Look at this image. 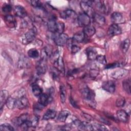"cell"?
I'll use <instances>...</instances> for the list:
<instances>
[{"label":"cell","mask_w":131,"mask_h":131,"mask_svg":"<svg viewBox=\"0 0 131 131\" xmlns=\"http://www.w3.org/2000/svg\"><path fill=\"white\" fill-rule=\"evenodd\" d=\"M54 65V67L55 69L58 70L59 72L63 74L64 72V63L63 61L62 58L61 57H59V58L53 63Z\"/></svg>","instance_id":"16"},{"label":"cell","mask_w":131,"mask_h":131,"mask_svg":"<svg viewBox=\"0 0 131 131\" xmlns=\"http://www.w3.org/2000/svg\"><path fill=\"white\" fill-rule=\"evenodd\" d=\"M71 128V126L69 124H67L65 125H63L61 127V130H70Z\"/></svg>","instance_id":"49"},{"label":"cell","mask_w":131,"mask_h":131,"mask_svg":"<svg viewBox=\"0 0 131 131\" xmlns=\"http://www.w3.org/2000/svg\"><path fill=\"white\" fill-rule=\"evenodd\" d=\"M35 36V32L32 29L28 31L24 34L23 37V42L25 44H28L34 40Z\"/></svg>","instance_id":"7"},{"label":"cell","mask_w":131,"mask_h":131,"mask_svg":"<svg viewBox=\"0 0 131 131\" xmlns=\"http://www.w3.org/2000/svg\"><path fill=\"white\" fill-rule=\"evenodd\" d=\"M96 8L102 13L104 14H107L110 12V7L108 4L106 3V2L104 1H93Z\"/></svg>","instance_id":"3"},{"label":"cell","mask_w":131,"mask_h":131,"mask_svg":"<svg viewBox=\"0 0 131 131\" xmlns=\"http://www.w3.org/2000/svg\"><path fill=\"white\" fill-rule=\"evenodd\" d=\"M85 36V35L84 32L83 31H80L74 34L72 38V40L75 42H81L84 40Z\"/></svg>","instance_id":"20"},{"label":"cell","mask_w":131,"mask_h":131,"mask_svg":"<svg viewBox=\"0 0 131 131\" xmlns=\"http://www.w3.org/2000/svg\"><path fill=\"white\" fill-rule=\"evenodd\" d=\"M111 18L112 22H113L114 24H117V25H118V24L122 23L124 21V19L122 15L120 13L117 12L113 13L111 15Z\"/></svg>","instance_id":"14"},{"label":"cell","mask_w":131,"mask_h":131,"mask_svg":"<svg viewBox=\"0 0 131 131\" xmlns=\"http://www.w3.org/2000/svg\"><path fill=\"white\" fill-rule=\"evenodd\" d=\"M86 54H87L88 59L89 60L96 59L98 55L97 54L96 51L94 49L92 48H90V49H88V50H86Z\"/></svg>","instance_id":"27"},{"label":"cell","mask_w":131,"mask_h":131,"mask_svg":"<svg viewBox=\"0 0 131 131\" xmlns=\"http://www.w3.org/2000/svg\"><path fill=\"white\" fill-rule=\"evenodd\" d=\"M122 32V30L120 27L117 24H113L108 29L107 34L110 36H113L114 35H118L121 34Z\"/></svg>","instance_id":"10"},{"label":"cell","mask_w":131,"mask_h":131,"mask_svg":"<svg viewBox=\"0 0 131 131\" xmlns=\"http://www.w3.org/2000/svg\"><path fill=\"white\" fill-rule=\"evenodd\" d=\"M32 90L33 95L36 97L39 96L42 93V90L41 88L37 84L33 85L32 87Z\"/></svg>","instance_id":"32"},{"label":"cell","mask_w":131,"mask_h":131,"mask_svg":"<svg viewBox=\"0 0 131 131\" xmlns=\"http://www.w3.org/2000/svg\"><path fill=\"white\" fill-rule=\"evenodd\" d=\"M118 119L123 122H126L128 120V114L124 110H119L117 112Z\"/></svg>","instance_id":"19"},{"label":"cell","mask_w":131,"mask_h":131,"mask_svg":"<svg viewBox=\"0 0 131 131\" xmlns=\"http://www.w3.org/2000/svg\"><path fill=\"white\" fill-rule=\"evenodd\" d=\"M70 115V113L68 111H62L59 113L57 117V120L60 122H64Z\"/></svg>","instance_id":"25"},{"label":"cell","mask_w":131,"mask_h":131,"mask_svg":"<svg viewBox=\"0 0 131 131\" xmlns=\"http://www.w3.org/2000/svg\"><path fill=\"white\" fill-rule=\"evenodd\" d=\"M56 23L55 19L54 18H52L50 19L48 22L47 26L48 30L52 32V33H56Z\"/></svg>","instance_id":"22"},{"label":"cell","mask_w":131,"mask_h":131,"mask_svg":"<svg viewBox=\"0 0 131 131\" xmlns=\"http://www.w3.org/2000/svg\"><path fill=\"white\" fill-rule=\"evenodd\" d=\"M125 99L123 97L118 98L116 101V105L118 107H122L125 104Z\"/></svg>","instance_id":"41"},{"label":"cell","mask_w":131,"mask_h":131,"mask_svg":"<svg viewBox=\"0 0 131 131\" xmlns=\"http://www.w3.org/2000/svg\"><path fill=\"white\" fill-rule=\"evenodd\" d=\"M52 97L50 96H48L46 94H41L39 96L38 102L43 106H45L49 103V102L51 101L50 99Z\"/></svg>","instance_id":"18"},{"label":"cell","mask_w":131,"mask_h":131,"mask_svg":"<svg viewBox=\"0 0 131 131\" xmlns=\"http://www.w3.org/2000/svg\"><path fill=\"white\" fill-rule=\"evenodd\" d=\"M122 86L127 94H130V80L129 78L125 79L122 82Z\"/></svg>","instance_id":"31"},{"label":"cell","mask_w":131,"mask_h":131,"mask_svg":"<svg viewBox=\"0 0 131 131\" xmlns=\"http://www.w3.org/2000/svg\"><path fill=\"white\" fill-rule=\"evenodd\" d=\"M95 21L100 25H103V24H104L105 22V18L102 16V15H101L100 14H99L98 13H95L94 15L93 16Z\"/></svg>","instance_id":"28"},{"label":"cell","mask_w":131,"mask_h":131,"mask_svg":"<svg viewBox=\"0 0 131 131\" xmlns=\"http://www.w3.org/2000/svg\"><path fill=\"white\" fill-rule=\"evenodd\" d=\"M77 23L79 26L85 27L91 24L90 17L84 13H81L77 16Z\"/></svg>","instance_id":"2"},{"label":"cell","mask_w":131,"mask_h":131,"mask_svg":"<svg viewBox=\"0 0 131 131\" xmlns=\"http://www.w3.org/2000/svg\"><path fill=\"white\" fill-rule=\"evenodd\" d=\"M29 104V101L25 96H23L16 98L15 107L18 109H23L26 108Z\"/></svg>","instance_id":"6"},{"label":"cell","mask_w":131,"mask_h":131,"mask_svg":"<svg viewBox=\"0 0 131 131\" xmlns=\"http://www.w3.org/2000/svg\"><path fill=\"white\" fill-rule=\"evenodd\" d=\"M12 10V7L10 5L5 4L2 7V11L4 13H9Z\"/></svg>","instance_id":"42"},{"label":"cell","mask_w":131,"mask_h":131,"mask_svg":"<svg viewBox=\"0 0 131 131\" xmlns=\"http://www.w3.org/2000/svg\"><path fill=\"white\" fill-rule=\"evenodd\" d=\"M64 29V24L61 21L57 22L56 23V33L60 34L63 33V32Z\"/></svg>","instance_id":"36"},{"label":"cell","mask_w":131,"mask_h":131,"mask_svg":"<svg viewBox=\"0 0 131 131\" xmlns=\"http://www.w3.org/2000/svg\"><path fill=\"white\" fill-rule=\"evenodd\" d=\"M16 101V99L12 97H9L7 100L6 102L7 107L10 110L13 109L14 107H15Z\"/></svg>","instance_id":"30"},{"label":"cell","mask_w":131,"mask_h":131,"mask_svg":"<svg viewBox=\"0 0 131 131\" xmlns=\"http://www.w3.org/2000/svg\"><path fill=\"white\" fill-rule=\"evenodd\" d=\"M28 55L32 58H36L39 56V52L37 49L32 48L28 51Z\"/></svg>","instance_id":"35"},{"label":"cell","mask_w":131,"mask_h":131,"mask_svg":"<svg viewBox=\"0 0 131 131\" xmlns=\"http://www.w3.org/2000/svg\"><path fill=\"white\" fill-rule=\"evenodd\" d=\"M14 13L15 15L20 18H24L27 15L26 9L21 6H16L14 7Z\"/></svg>","instance_id":"15"},{"label":"cell","mask_w":131,"mask_h":131,"mask_svg":"<svg viewBox=\"0 0 131 131\" xmlns=\"http://www.w3.org/2000/svg\"><path fill=\"white\" fill-rule=\"evenodd\" d=\"M96 59L97 61L101 64H105L106 63V59L105 56L102 55H97Z\"/></svg>","instance_id":"40"},{"label":"cell","mask_w":131,"mask_h":131,"mask_svg":"<svg viewBox=\"0 0 131 131\" xmlns=\"http://www.w3.org/2000/svg\"><path fill=\"white\" fill-rule=\"evenodd\" d=\"M128 73V70L124 69H121L113 72L111 74V77L116 79H121L127 76Z\"/></svg>","instance_id":"9"},{"label":"cell","mask_w":131,"mask_h":131,"mask_svg":"<svg viewBox=\"0 0 131 131\" xmlns=\"http://www.w3.org/2000/svg\"><path fill=\"white\" fill-rule=\"evenodd\" d=\"M69 40V37L67 34L61 33L58 34L54 38V41L55 43L59 46H63L67 43Z\"/></svg>","instance_id":"5"},{"label":"cell","mask_w":131,"mask_h":131,"mask_svg":"<svg viewBox=\"0 0 131 131\" xmlns=\"http://www.w3.org/2000/svg\"><path fill=\"white\" fill-rule=\"evenodd\" d=\"M69 98H70V99H69V100H70V103L71 104V105H72L73 107H75V108H78V105L77 104V103H76V102L75 101V100L73 99V98L71 97H70Z\"/></svg>","instance_id":"47"},{"label":"cell","mask_w":131,"mask_h":131,"mask_svg":"<svg viewBox=\"0 0 131 131\" xmlns=\"http://www.w3.org/2000/svg\"><path fill=\"white\" fill-rule=\"evenodd\" d=\"M82 115H83V117H84L85 119H86L88 120L91 121V120L93 119V118H92L90 115H88V114H86L83 113Z\"/></svg>","instance_id":"50"},{"label":"cell","mask_w":131,"mask_h":131,"mask_svg":"<svg viewBox=\"0 0 131 131\" xmlns=\"http://www.w3.org/2000/svg\"><path fill=\"white\" fill-rule=\"evenodd\" d=\"M31 122V125H32V127H36V126H37L38 122V118L36 116H34L32 120H30Z\"/></svg>","instance_id":"45"},{"label":"cell","mask_w":131,"mask_h":131,"mask_svg":"<svg viewBox=\"0 0 131 131\" xmlns=\"http://www.w3.org/2000/svg\"><path fill=\"white\" fill-rule=\"evenodd\" d=\"M30 65V62L29 60L26 57H21L18 61V66L19 68H28Z\"/></svg>","instance_id":"21"},{"label":"cell","mask_w":131,"mask_h":131,"mask_svg":"<svg viewBox=\"0 0 131 131\" xmlns=\"http://www.w3.org/2000/svg\"><path fill=\"white\" fill-rule=\"evenodd\" d=\"M4 20L9 28H12L15 27L16 25V21L14 17L11 15H6L4 16Z\"/></svg>","instance_id":"13"},{"label":"cell","mask_w":131,"mask_h":131,"mask_svg":"<svg viewBox=\"0 0 131 131\" xmlns=\"http://www.w3.org/2000/svg\"><path fill=\"white\" fill-rule=\"evenodd\" d=\"M83 32H84L85 36L88 37H91L95 33L96 30L93 26L89 25L84 28Z\"/></svg>","instance_id":"24"},{"label":"cell","mask_w":131,"mask_h":131,"mask_svg":"<svg viewBox=\"0 0 131 131\" xmlns=\"http://www.w3.org/2000/svg\"><path fill=\"white\" fill-rule=\"evenodd\" d=\"M61 17L64 19H74L77 17L76 13L71 9H67L61 12L60 14Z\"/></svg>","instance_id":"11"},{"label":"cell","mask_w":131,"mask_h":131,"mask_svg":"<svg viewBox=\"0 0 131 131\" xmlns=\"http://www.w3.org/2000/svg\"><path fill=\"white\" fill-rule=\"evenodd\" d=\"M129 45H130V41L128 38L125 39L122 42L121 49H122V52L124 53H126L127 52L128 48L129 47Z\"/></svg>","instance_id":"33"},{"label":"cell","mask_w":131,"mask_h":131,"mask_svg":"<svg viewBox=\"0 0 131 131\" xmlns=\"http://www.w3.org/2000/svg\"><path fill=\"white\" fill-rule=\"evenodd\" d=\"M71 52L73 54H75L77 53L78 51H79V50H80V48L76 45H72L71 46Z\"/></svg>","instance_id":"44"},{"label":"cell","mask_w":131,"mask_h":131,"mask_svg":"<svg viewBox=\"0 0 131 131\" xmlns=\"http://www.w3.org/2000/svg\"><path fill=\"white\" fill-rule=\"evenodd\" d=\"M47 60L40 59L36 66V71L38 74H43L47 70Z\"/></svg>","instance_id":"12"},{"label":"cell","mask_w":131,"mask_h":131,"mask_svg":"<svg viewBox=\"0 0 131 131\" xmlns=\"http://www.w3.org/2000/svg\"><path fill=\"white\" fill-rule=\"evenodd\" d=\"M60 97L61 102L64 103L66 99V90L63 85H60Z\"/></svg>","instance_id":"34"},{"label":"cell","mask_w":131,"mask_h":131,"mask_svg":"<svg viewBox=\"0 0 131 131\" xmlns=\"http://www.w3.org/2000/svg\"><path fill=\"white\" fill-rule=\"evenodd\" d=\"M102 88L105 91L110 93H113L115 91L116 84L113 81L108 80L105 81L102 83Z\"/></svg>","instance_id":"8"},{"label":"cell","mask_w":131,"mask_h":131,"mask_svg":"<svg viewBox=\"0 0 131 131\" xmlns=\"http://www.w3.org/2000/svg\"><path fill=\"white\" fill-rule=\"evenodd\" d=\"M27 120H28V115L26 114H23L15 119V123L17 125L21 126Z\"/></svg>","instance_id":"26"},{"label":"cell","mask_w":131,"mask_h":131,"mask_svg":"<svg viewBox=\"0 0 131 131\" xmlns=\"http://www.w3.org/2000/svg\"><path fill=\"white\" fill-rule=\"evenodd\" d=\"M92 1H82L80 3V7L83 13L90 17H93L95 14L94 10L92 7Z\"/></svg>","instance_id":"1"},{"label":"cell","mask_w":131,"mask_h":131,"mask_svg":"<svg viewBox=\"0 0 131 131\" xmlns=\"http://www.w3.org/2000/svg\"><path fill=\"white\" fill-rule=\"evenodd\" d=\"M98 71L95 69H93L90 71V75L93 77H96L98 75Z\"/></svg>","instance_id":"48"},{"label":"cell","mask_w":131,"mask_h":131,"mask_svg":"<svg viewBox=\"0 0 131 131\" xmlns=\"http://www.w3.org/2000/svg\"><path fill=\"white\" fill-rule=\"evenodd\" d=\"M80 91L81 95L84 99L89 101H92L93 100L95 96L94 93L86 85L82 86Z\"/></svg>","instance_id":"4"},{"label":"cell","mask_w":131,"mask_h":131,"mask_svg":"<svg viewBox=\"0 0 131 131\" xmlns=\"http://www.w3.org/2000/svg\"><path fill=\"white\" fill-rule=\"evenodd\" d=\"M59 57H60L59 54L57 51H55L53 53H52V54L50 56V60L51 62L52 63L55 62L59 58Z\"/></svg>","instance_id":"39"},{"label":"cell","mask_w":131,"mask_h":131,"mask_svg":"<svg viewBox=\"0 0 131 131\" xmlns=\"http://www.w3.org/2000/svg\"><path fill=\"white\" fill-rule=\"evenodd\" d=\"M0 129L1 130H7V131H12L14 130L13 127L9 124H3L0 126Z\"/></svg>","instance_id":"37"},{"label":"cell","mask_w":131,"mask_h":131,"mask_svg":"<svg viewBox=\"0 0 131 131\" xmlns=\"http://www.w3.org/2000/svg\"><path fill=\"white\" fill-rule=\"evenodd\" d=\"M119 66V63L118 62H115L113 63H111L106 66V69H111V68H115L118 67Z\"/></svg>","instance_id":"46"},{"label":"cell","mask_w":131,"mask_h":131,"mask_svg":"<svg viewBox=\"0 0 131 131\" xmlns=\"http://www.w3.org/2000/svg\"><path fill=\"white\" fill-rule=\"evenodd\" d=\"M8 92L7 90H2L0 94V110L1 113L2 112V108L4 103H6L7 100L8 98Z\"/></svg>","instance_id":"17"},{"label":"cell","mask_w":131,"mask_h":131,"mask_svg":"<svg viewBox=\"0 0 131 131\" xmlns=\"http://www.w3.org/2000/svg\"><path fill=\"white\" fill-rule=\"evenodd\" d=\"M30 3H31V5L35 8H42L41 3L38 1H30Z\"/></svg>","instance_id":"43"},{"label":"cell","mask_w":131,"mask_h":131,"mask_svg":"<svg viewBox=\"0 0 131 131\" xmlns=\"http://www.w3.org/2000/svg\"><path fill=\"white\" fill-rule=\"evenodd\" d=\"M56 115V112L55 111L51 109H49L44 114L43 116V119L49 120L54 119Z\"/></svg>","instance_id":"23"},{"label":"cell","mask_w":131,"mask_h":131,"mask_svg":"<svg viewBox=\"0 0 131 131\" xmlns=\"http://www.w3.org/2000/svg\"><path fill=\"white\" fill-rule=\"evenodd\" d=\"M93 130H106L107 129L103 125L95 123L94 125H92Z\"/></svg>","instance_id":"38"},{"label":"cell","mask_w":131,"mask_h":131,"mask_svg":"<svg viewBox=\"0 0 131 131\" xmlns=\"http://www.w3.org/2000/svg\"><path fill=\"white\" fill-rule=\"evenodd\" d=\"M78 128L80 130H93L92 125L90 123L85 121L81 122V123L79 126L78 127Z\"/></svg>","instance_id":"29"}]
</instances>
